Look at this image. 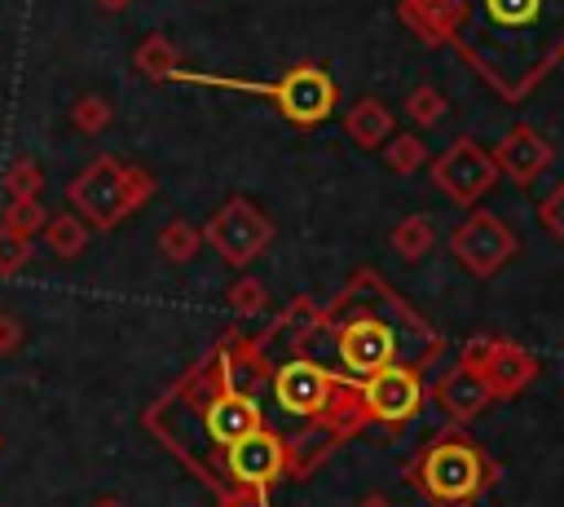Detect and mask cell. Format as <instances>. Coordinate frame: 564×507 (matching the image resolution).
<instances>
[{
	"mask_svg": "<svg viewBox=\"0 0 564 507\" xmlns=\"http://www.w3.org/2000/svg\"><path fill=\"white\" fill-rule=\"evenodd\" d=\"M22 322L9 313V309H0V357H9V353H18L22 348Z\"/></svg>",
	"mask_w": 564,
	"mask_h": 507,
	"instance_id": "29",
	"label": "cell"
},
{
	"mask_svg": "<svg viewBox=\"0 0 564 507\" xmlns=\"http://www.w3.org/2000/svg\"><path fill=\"white\" fill-rule=\"evenodd\" d=\"M256 428H264V414H260L256 397L216 384V392H212V401H207V410H203V432H207V441H212V445H234V441H242V436L256 432Z\"/></svg>",
	"mask_w": 564,
	"mask_h": 507,
	"instance_id": "13",
	"label": "cell"
},
{
	"mask_svg": "<svg viewBox=\"0 0 564 507\" xmlns=\"http://www.w3.org/2000/svg\"><path fill=\"white\" fill-rule=\"evenodd\" d=\"M132 62H137V71L150 75V79H172V71L181 66V48H176L167 35L154 31V35H145V40L137 44Z\"/></svg>",
	"mask_w": 564,
	"mask_h": 507,
	"instance_id": "19",
	"label": "cell"
},
{
	"mask_svg": "<svg viewBox=\"0 0 564 507\" xmlns=\"http://www.w3.org/2000/svg\"><path fill=\"white\" fill-rule=\"evenodd\" d=\"M344 304H352V313L339 317L335 326V348L348 375L366 379L392 362H410V366H427L441 357V335L405 304L397 300L379 273H357V282L344 291Z\"/></svg>",
	"mask_w": 564,
	"mask_h": 507,
	"instance_id": "2",
	"label": "cell"
},
{
	"mask_svg": "<svg viewBox=\"0 0 564 507\" xmlns=\"http://www.w3.org/2000/svg\"><path fill=\"white\" fill-rule=\"evenodd\" d=\"M432 185L454 198L458 207H476L494 185H498V163L476 137H458L449 150H441L432 163Z\"/></svg>",
	"mask_w": 564,
	"mask_h": 507,
	"instance_id": "7",
	"label": "cell"
},
{
	"mask_svg": "<svg viewBox=\"0 0 564 507\" xmlns=\"http://www.w3.org/2000/svg\"><path fill=\"white\" fill-rule=\"evenodd\" d=\"M225 467H229L234 485L260 494V489H269V485L286 472V441L273 436L269 428H256V432H247L242 441L225 445Z\"/></svg>",
	"mask_w": 564,
	"mask_h": 507,
	"instance_id": "11",
	"label": "cell"
},
{
	"mask_svg": "<svg viewBox=\"0 0 564 507\" xmlns=\"http://www.w3.org/2000/svg\"><path fill=\"white\" fill-rule=\"evenodd\" d=\"M344 384H348L344 375H330L326 366H317L308 357H291L273 375V397L295 419H326V410L335 406Z\"/></svg>",
	"mask_w": 564,
	"mask_h": 507,
	"instance_id": "10",
	"label": "cell"
},
{
	"mask_svg": "<svg viewBox=\"0 0 564 507\" xmlns=\"http://www.w3.org/2000/svg\"><path fill=\"white\" fill-rule=\"evenodd\" d=\"M203 251V229L189 225V220H167L159 229V256L172 260V265H189L194 256Z\"/></svg>",
	"mask_w": 564,
	"mask_h": 507,
	"instance_id": "21",
	"label": "cell"
},
{
	"mask_svg": "<svg viewBox=\"0 0 564 507\" xmlns=\"http://www.w3.org/2000/svg\"><path fill=\"white\" fill-rule=\"evenodd\" d=\"M88 234H93V225L70 207V212H57V216H48L44 220V229H40V238L48 242V251L53 256H62V260H75V256H84V247H88Z\"/></svg>",
	"mask_w": 564,
	"mask_h": 507,
	"instance_id": "17",
	"label": "cell"
},
{
	"mask_svg": "<svg viewBox=\"0 0 564 507\" xmlns=\"http://www.w3.org/2000/svg\"><path fill=\"white\" fill-rule=\"evenodd\" d=\"M489 154H494V163H498V176H507L516 190H529V185L551 168V159H555L551 141H546L533 123L507 128Z\"/></svg>",
	"mask_w": 564,
	"mask_h": 507,
	"instance_id": "12",
	"label": "cell"
},
{
	"mask_svg": "<svg viewBox=\"0 0 564 507\" xmlns=\"http://www.w3.org/2000/svg\"><path fill=\"white\" fill-rule=\"evenodd\" d=\"M538 225H542V234H551L555 242H564V181L538 203Z\"/></svg>",
	"mask_w": 564,
	"mask_h": 507,
	"instance_id": "28",
	"label": "cell"
},
{
	"mask_svg": "<svg viewBox=\"0 0 564 507\" xmlns=\"http://www.w3.org/2000/svg\"><path fill=\"white\" fill-rule=\"evenodd\" d=\"M357 397L370 414V423H383L388 432H401L427 401V384L423 370L410 362H392L366 379H357Z\"/></svg>",
	"mask_w": 564,
	"mask_h": 507,
	"instance_id": "6",
	"label": "cell"
},
{
	"mask_svg": "<svg viewBox=\"0 0 564 507\" xmlns=\"http://www.w3.org/2000/svg\"><path fill=\"white\" fill-rule=\"evenodd\" d=\"M480 379L489 384L494 401L520 397V392L538 379V357H533L524 344H516V339H502V335H498V344H494L489 362L480 366Z\"/></svg>",
	"mask_w": 564,
	"mask_h": 507,
	"instance_id": "14",
	"label": "cell"
},
{
	"mask_svg": "<svg viewBox=\"0 0 564 507\" xmlns=\"http://www.w3.org/2000/svg\"><path fill=\"white\" fill-rule=\"evenodd\" d=\"M110 119H115V110H110V101H106V97H97V93H84V97L70 106V123H75L84 137L106 132V128H110Z\"/></svg>",
	"mask_w": 564,
	"mask_h": 507,
	"instance_id": "24",
	"label": "cell"
},
{
	"mask_svg": "<svg viewBox=\"0 0 564 507\" xmlns=\"http://www.w3.org/2000/svg\"><path fill=\"white\" fill-rule=\"evenodd\" d=\"M154 194V176L145 168H132L115 154H97L70 185L66 198L70 207L93 225V229H115L123 216H132L145 198Z\"/></svg>",
	"mask_w": 564,
	"mask_h": 507,
	"instance_id": "5",
	"label": "cell"
},
{
	"mask_svg": "<svg viewBox=\"0 0 564 507\" xmlns=\"http://www.w3.org/2000/svg\"><path fill=\"white\" fill-rule=\"evenodd\" d=\"M44 220H48V212H44L40 198H9V207L0 216V225L13 229V234H22V238H35L44 229Z\"/></svg>",
	"mask_w": 564,
	"mask_h": 507,
	"instance_id": "23",
	"label": "cell"
},
{
	"mask_svg": "<svg viewBox=\"0 0 564 507\" xmlns=\"http://www.w3.org/2000/svg\"><path fill=\"white\" fill-rule=\"evenodd\" d=\"M405 115H410L419 128H436V123L449 115V101H445V93H441L436 84H419V88H410V97H405Z\"/></svg>",
	"mask_w": 564,
	"mask_h": 507,
	"instance_id": "22",
	"label": "cell"
},
{
	"mask_svg": "<svg viewBox=\"0 0 564 507\" xmlns=\"http://www.w3.org/2000/svg\"><path fill=\"white\" fill-rule=\"evenodd\" d=\"M344 132H348L361 150H379V145L397 132V119H392V110H388L379 97H361V101H352V110L344 115Z\"/></svg>",
	"mask_w": 564,
	"mask_h": 507,
	"instance_id": "16",
	"label": "cell"
},
{
	"mask_svg": "<svg viewBox=\"0 0 564 507\" xmlns=\"http://www.w3.org/2000/svg\"><path fill=\"white\" fill-rule=\"evenodd\" d=\"M432 397H436V406L445 410V419L449 423H471L489 401H494V392H489V384L476 375V370H467V366H454L436 388H432Z\"/></svg>",
	"mask_w": 564,
	"mask_h": 507,
	"instance_id": "15",
	"label": "cell"
},
{
	"mask_svg": "<svg viewBox=\"0 0 564 507\" xmlns=\"http://www.w3.org/2000/svg\"><path fill=\"white\" fill-rule=\"evenodd\" d=\"M26 260H31V238H22V234H13V229L0 225V278L18 273Z\"/></svg>",
	"mask_w": 564,
	"mask_h": 507,
	"instance_id": "27",
	"label": "cell"
},
{
	"mask_svg": "<svg viewBox=\"0 0 564 507\" xmlns=\"http://www.w3.org/2000/svg\"><path fill=\"white\" fill-rule=\"evenodd\" d=\"M93 507H128V503H123V498H115V494H101Z\"/></svg>",
	"mask_w": 564,
	"mask_h": 507,
	"instance_id": "31",
	"label": "cell"
},
{
	"mask_svg": "<svg viewBox=\"0 0 564 507\" xmlns=\"http://www.w3.org/2000/svg\"><path fill=\"white\" fill-rule=\"evenodd\" d=\"M203 242H212L220 251L225 265L247 269L256 256H264V247L273 242V220L247 203V198H229L207 225H203Z\"/></svg>",
	"mask_w": 564,
	"mask_h": 507,
	"instance_id": "9",
	"label": "cell"
},
{
	"mask_svg": "<svg viewBox=\"0 0 564 507\" xmlns=\"http://www.w3.org/2000/svg\"><path fill=\"white\" fill-rule=\"evenodd\" d=\"M401 472L432 507H476L498 481V463L471 436H463L458 423L432 436Z\"/></svg>",
	"mask_w": 564,
	"mask_h": 507,
	"instance_id": "3",
	"label": "cell"
},
{
	"mask_svg": "<svg viewBox=\"0 0 564 507\" xmlns=\"http://www.w3.org/2000/svg\"><path fill=\"white\" fill-rule=\"evenodd\" d=\"M225 304H229V313L256 317V313H264L269 291H264V282H260V278H234V287L225 291Z\"/></svg>",
	"mask_w": 564,
	"mask_h": 507,
	"instance_id": "26",
	"label": "cell"
},
{
	"mask_svg": "<svg viewBox=\"0 0 564 507\" xmlns=\"http://www.w3.org/2000/svg\"><path fill=\"white\" fill-rule=\"evenodd\" d=\"M449 251L471 278H494L520 251V238L502 216H494L485 207H471L467 220L449 234Z\"/></svg>",
	"mask_w": 564,
	"mask_h": 507,
	"instance_id": "8",
	"label": "cell"
},
{
	"mask_svg": "<svg viewBox=\"0 0 564 507\" xmlns=\"http://www.w3.org/2000/svg\"><path fill=\"white\" fill-rule=\"evenodd\" d=\"M388 242H392V251H397L405 265H414V260H423V256L436 247V225H432V216L414 212V216H405V220L392 225Z\"/></svg>",
	"mask_w": 564,
	"mask_h": 507,
	"instance_id": "18",
	"label": "cell"
},
{
	"mask_svg": "<svg viewBox=\"0 0 564 507\" xmlns=\"http://www.w3.org/2000/svg\"><path fill=\"white\" fill-rule=\"evenodd\" d=\"M172 79L181 84H207V88H234V93H251V97H269L295 128H317L322 119H330L339 93H335V79L317 66V62H300L291 66L282 79L264 84V79H234V75H212V71H185L176 66Z\"/></svg>",
	"mask_w": 564,
	"mask_h": 507,
	"instance_id": "4",
	"label": "cell"
},
{
	"mask_svg": "<svg viewBox=\"0 0 564 507\" xmlns=\"http://www.w3.org/2000/svg\"><path fill=\"white\" fill-rule=\"evenodd\" d=\"M44 190V168L35 159H13L4 172V194L9 198H40Z\"/></svg>",
	"mask_w": 564,
	"mask_h": 507,
	"instance_id": "25",
	"label": "cell"
},
{
	"mask_svg": "<svg viewBox=\"0 0 564 507\" xmlns=\"http://www.w3.org/2000/svg\"><path fill=\"white\" fill-rule=\"evenodd\" d=\"M401 22L432 48H454L507 106L564 62V0H401Z\"/></svg>",
	"mask_w": 564,
	"mask_h": 507,
	"instance_id": "1",
	"label": "cell"
},
{
	"mask_svg": "<svg viewBox=\"0 0 564 507\" xmlns=\"http://www.w3.org/2000/svg\"><path fill=\"white\" fill-rule=\"evenodd\" d=\"M383 163H388V172H397V176H414V172H423L432 159H427L423 137H414V132H392V137L383 141Z\"/></svg>",
	"mask_w": 564,
	"mask_h": 507,
	"instance_id": "20",
	"label": "cell"
},
{
	"mask_svg": "<svg viewBox=\"0 0 564 507\" xmlns=\"http://www.w3.org/2000/svg\"><path fill=\"white\" fill-rule=\"evenodd\" d=\"M101 4H110V9H119V4H128V0H101Z\"/></svg>",
	"mask_w": 564,
	"mask_h": 507,
	"instance_id": "32",
	"label": "cell"
},
{
	"mask_svg": "<svg viewBox=\"0 0 564 507\" xmlns=\"http://www.w3.org/2000/svg\"><path fill=\"white\" fill-rule=\"evenodd\" d=\"M357 507H397V503H392L388 494H366V498H361Z\"/></svg>",
	"mask_w": 564,
	"mask_h": 507,
	"instance_id": "30",
	"label": "cell"
}]
</instances>
